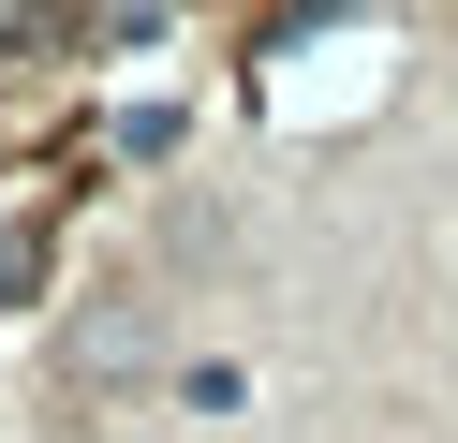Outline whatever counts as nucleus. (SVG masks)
<instances>
[{
  "mask_svg": "<svg viewBox=\"0 0 458 443\" xmlns=\"http://www.w3.org/2000/svg\"><path fill=\"white\" fill-rule=\"evenodd\" d=\"M148 340H163V325L133 311V295H119V311H89V325H74V384H119V370H148Z\"/></svg>",
  "mask_w": 458,
  "mask_h": 443,
  "instance_id": "f257e3e1",
  "label": "nucleus"
}]
</instances>
